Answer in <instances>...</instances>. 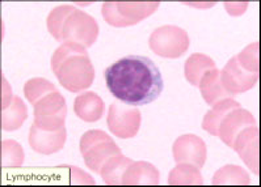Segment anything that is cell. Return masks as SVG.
<instances>
[{
	"label": "cell",
	"instance_id": "cell-1",
	"mask_svg": "<svg viewBox=\"0 0 261 187\" xmlns=\"http://www.w3.org/2000/svg\"><path fill=\"white\" fill-rule=\"evenodd\" d=\"M104 79L111 95L132 106L155 101L164 85L158 66L142 55H129L117 60L105 70Z\"/></svg>",
	"mask_w": 261,
	"mask_h": 187
},
{
	"label": "cell",
	"instance_id": "cell-2",
	"mask_svg": "<svg viewBox=\"0 0 261 187\" xmlns=\"http://www.w3.org/2000/svg\"><path fill=\"white\" fill-rule=\"evenodd\" d=\"M51 70L59 84L71 93L88 89L95 80V68L88 52L77 43H62L51 56Z\"/></svg>",
	"mask_w": 261,
	"mask_h": 187
},
{
	"label": "cell",
	"instance_id": "cell-3",
	"mask_svg": "<svg viewBox=\"0 0 261 187\" xmlns=\"http://www.w3.org/2000/svg\"><path fill=\"white\" fill-rule=\"evenodd\" d=\"M159 2H107L102 4V17L114 28H127L155 13Z\"/></svg>",
	"mask_w": 261,
	"mask_h": 187
},
{
	"label": "cell",
	"instance_id": "cell-4",
	"mask_svg": "<svg viewBox=\"0 0 261 187\" xmlns=\"http://www.w3.org/2000/svg\"><path fill=\"white\" fill-rule=\"evenodd\" d=\"M79 147L87 168L98 174L108 159L122 153L111 136L101 130H89L84 132L80 138Z\"/></svg>",
	"mask_w": 261,
	"mask_h": 187
},
{
	"label": "cell",
	"instance_id": "cell-5",
	"mask_svg": "<svg viewBox=\"0 0 261 187\" xmlns=\"http://www.w3.org/2000/svg\"><path fill=\"white\" fill-rule=\"evenodd\" d=\"M148 45L152 52L162 58L177 59L187 52L189 37L184 29L175 25H166L151 33Z\"/></svg>",
	"mask_w": 261,
	"mask_h": 187
},
{
	"label": "cell",
	"instance_id": "cell-6",
	"mask_svg": "<svg viewBox=\"0 0 261 187\" xmlns=\"http://www.w3.org/2000/svg\"><path fill=\"white\" fill-rule=\"evenodd\" d=\"M34 123L42 130H59L65 127L67 117V105L65 97L59 92L50 93L33 105Z\"/></svg>",
	"mask_w": 261,
	"mask_h": 187
},
{
	"label": "cell",
	"instance_id": "cell-7",
	"mask_svg": "<svg viewBox=\"0 0 261 187\" xmlns=\"http://www.w3.org/2000/svg\"><path fill=\"white\" fill-rule=\"evenodd\" d=\"M98 37V25L92 16L80 10L70 13L62 28V42L77 43L84 49L91 47Z\"/></svg>",
	"mask_w": 261,
	"mask_h": 187
},
{
	"label": "cell",
	"instance_id": "cell-8",
	"mask_svg": "<svg viewBox=\"0 0 261 187\" xmlns=\"http://www.w3.org/2000/svg\"><path fill=\"white\" fill-rule=\"evenodd\" d=\"M142 117L137 108L121 101L112 102L107 117L108 129L120 139H130L138 134Z\"/></svg>",
	"mask_w": 261,
	"mask_h": 187
},
{
	"label": "cell",
	"instance_id": "cell-9",
	"mask_svg": "<svg viewBox=\"0 0 261 187\" xmlns=\"http://www.w3.org/2000/svg\"><path fill=\"white\" fill-rule=\"evenodd\" d=\"M173 159L177 164H192L198 169H202L207 157L206 143L197 135L178 136L172 147Z\"/></svg>",
	"mask_w": 261,
	"mask_h": 187
},
{
	"label": "cell",
	"instance_id": "cell-10",
	"mask_svg": "<svg viewBox=\"0 0 261 187\" xmlns=\"http://www.w3.org/2000/svg\"><path fill=\"white\" fill-rule=\"evenodd\" d=\"M219 77H221L223 88L232 96L246 93L247 90L253 88L258 81V75L244 70L238 63L235 56L228 60L223 70L219 71Z\"/></svg>",
	"mask_w": 261,
	"mask_h": 187
},
{
	"label": "cell",
	"instance_id": "cell-11",
	"mask_svg": "<svg viewBox=\"0 0 261 187\" xmlns=\"http://www.w3.org/2000/svg\"><path fill=\"white\" fill-rule=\"evenodd\" d=\"M66 139H67L66 127L49 131V130H42L33 124L29 131V145L34 152L43 156H50L59 152L65 147Z\"/></svg>",
	"mask_w": 261,
	"mask_h": 187
},
{
	"label": "cell",
	"instance_id": "cell-12",
	"mask_svg": "<svg viewBox=\"0 0 261 187\" xmlns=\"http://www.w3.org/2000/svg\"><path fill=\"white\" fill-rule=\"evenodd\" d=\"M258 126H251L242 130L233 141V150H237L243 163L246 164L256 175L260 174V163H258Z\"/></svg>",
	"mask_w": 261,
	"mask_h": 187
},
{
	"label": "cell",
	"instance_id": "cell-13",
	"mask_svg": "<svg viewBox=\"0 0 261 187\" xmlns=\"http://www.w3.org/2000/svg\"><path fill=\"white\" fill-rule=\"evenodd\" d=\"M251 126H256L255 117L248 110L240 106L230 111L222 119L218 127V136L227 147L233 148V141L239 135V132Z\"/></svg>",
	"mask_w": 261,
	"mask_h": 187
},
{
	"label": "cell",
	"instance_id": "cell-14",
	"mask_svg": "<svg viewBox=\"0 0 261 187\" xmlns=\"http://www.w3.org/2000/svg\"><path fill=\"white\" fill-rule=\"evenodd\" d=\"M159 170L156 166L147 161H133L132 165L126 169L122 178L125 186H156L159 184Z\"/></svg>",
	"mask_w": 261,
	"mask_h": 187
},
{
	"label": "cell",
	"instance_id": "cell-15",
	"mask_svg": "<svg viewBox=\"0 0 261 187\" xmlns=\"http://www.w3.org/2000/svg\"><path fill=\"white\" fill-rule=\"evenodd\" d=\"M104 101L93 92H84L75 99L74 111L77 118L84 122L93 123L101 119L104 114Z\"/></svg>",
	"mask_w": 261,
	"mask_h": 187
},
{
	"label": "cell",
	"instance_id": "cell-16",
	"mask_svg": "<svg viewBox=\"0 0 261 187\" xmlns=\"http://www.w3.org/2000/svg\"><path fill=\"white\" fill-rule=\"evenodd\" d=\"M198 86H200L203 100L210 106H213L214 104L224 99H232L233 97L222 85L221 77H219V70L217 67L213 68V70H210L209 72H206L203 75Z\"/></svg>",
	"mask_w": 261,
	"mask_h": 187
},
{
	"label": "cell",
	"instance_id": "cell-17",
	"mask_svg": "<svg viewBox=\"0 0 261 187\" xmlns=\"http://www.w3.org/2000/svg\"><path fill=\"white\" fill-rule=\"evenodd\" d=\"M240 108V104L233 99H224L222 101L213 105L212 110L206 113L202 120V129L207 131L210 135L218 136V127L222 119L233 109Z\"/></svg>",
	"mask_w": 261,
	"mask_h": 187
},
{
	"label": "cell",
	"instance_id": "cell-18",
	"mask_svg": "<svg viewBox=\"0 0 261 187\" xmlns=\"http://www.w3.org/2000/svg\"><path fill=\"white\" fill-rule=\"evenodd\" d=\"M133 164L129 157H125L122 153L114 154L111 159H108L101 168L102 181L108 186H120L122 184V178L126 169Z\"/></svg>",
	"mask_w": 261,
	"mask_h": 187
},
{
	"label": "cell",
	"instance_id": "cell-19",
	"mask_svg": "<svg viewBox=\"0 0 261 187\" xmlns=\"http://www.w3.org/2000/svg\"><path fill=\"white\" fill-rule=\"evenodd\" d=\"M213 68H215V63L212 58H209L205 54H193L185 61V79L191 85L198 86L203 75Z\"/></svg>",
	"mask_w": 261,
	"mask_h": 187
},
{
	"label": "cell",
	"instance_id": "cell-20",
	"mask_svg": "<svg viewBox=\"0 0 261 187\" xmlns=\"http://www.w3.org/2000/svg\"><path fill=\"white\" fill-rule=\"evenodd\" d=\"M169 186H202L203 179L200 169L192 164H177L168 175Z\"/></svg>",
	"mask_w": 261,
	"mask_h": 187
},
{
	"label": "cell",
	"instance_id": "cell-21",
	"mask_svg": "<svg viewBox=\"0 0 261 187\" xmlns=\"http://www.w3.org/2000/svg\"><path fill=\"white\" fill-rule=\"evenodd\" d=\"M27 118H28V110L24 101L15 96L10 106L2 110V129L6 131L19 130L24 124Z\"/></svg>",
	"mask_w": 261,
	"mask_h": 187
},
{
	"label": "cell",
	"instance_id": "cell-22",
	"mask_svg": "<svg viewBox=\"0 0 261 187\" xmlns=\"http://www.w3.org/2000/svg\"><path fill=\"white\" fill-rule=\"evenodd\" d=\"M212 183L214 186H247L251 183V179L246 169L238 165H226L215 172Z\"/></svg>",
	"mask_w": 261,
	"mask_h": 187
},
{
	"label": "cell",
	"instance_id": "cell-23",
	"mask_svg": "<svg viewBox=\"0 0 261 187\" xmlns=\"http://www.w3.org/2000/svg\"><path fill=\"white\" fill-rule=\"evenodd\" d=\"M54 92H58L54 84L42 77H34V79L28 80L24 85V93L27 96V100L32 105L37 104L45 96Z\"/></svg>",
	"mask_w": 261,
	"mask_h": 187
},
{
	"label": "cell",
	"instance_id": "cell-24",
	"mask_svg": "<svg viewBox=\"0 0 261 187\" xmlns=\"http://www.w3.org/2000/svg\"><path fill=\"white\" fill-rule=\"evenodd\" d=\"M24 149L15 140L2 141V168H20L24 163Z\"/></svg>",
	"mask_w": 261,
	"mask_h": 187
},
{
	"label": "cell",
	"instance_id": "cell-25",
	"mask_svg": "<svg viewBox=\"0 0 261 187\" xmlns=\"http://www.w3.org/2000/svg\"><path fill=\"white\" fill-rule=\"evenodd\" d=\"M75 10L76 8L74 6H59L54 8L50 12V15L47 16V29H49L53 37L56 38L57 41H59V42H62V28H63V24H65V21L70 16V13Z\"/></svg>",
	"mask_w": 261,
	"mask_h": 187
},
{
	"label": "cell",
	"instance_id": "cell-26",
	"mask_svg": "<svg viewBox=\"0 0 261 187\" xmlns=\"http://www.w3.org/2000/svg\"><path fill=\"white\" fill-rule=\"evenodd\" d=\"M258 49H260L258 42H253L243 50L240 54H238V55L235 56L238 63H239L244 70H247L248 72H252V74L257 75L258 72H260V65H258V63H260Z\"/></svg>",
	"mask_w": 261,
	"mask_h": 187
},
{
	"label": "cell",
	"instance_id": "cell-27",
	"mask_svg": "<svg viewBox=\"0 0 261 187\" xmlns=\"http://www.w3.org/2000/svg\"><path fill=\"white\" fill-rule=\"evenodd\" d=\"M13 100L11 86L4 77H2V110L7 109L11 105Z\"/></svg>",
	"mask_w": 261,
	"mask_h": 187
}]
</instances>
